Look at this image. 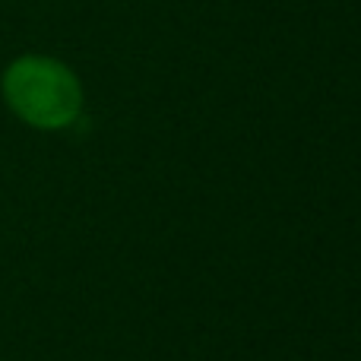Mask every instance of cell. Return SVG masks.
I'll use <instances>...</instances> for the list:
<instances>
[{"label": "cell", "instance_id": "6da1fadb", "mask_svg": "<svg viewBox=\"0 0 361 361\" xmlns=\"http://www.w3.org/2000/svg\"><path fill=\"white\" fill-rule=\"evenodd\" d=\"M6 102L35 127H63L80 114V82L51 57H23L4 76Z\"/></svg>", "mask_w": 361, "mask_h": 361}]
</instances>
